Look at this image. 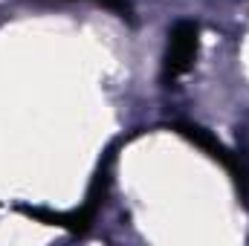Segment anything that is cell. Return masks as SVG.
<instances>
[{
    "mask_svg": "<svg viewBox=\"0 0 249 246\" xmlns=\"http://www.w3.org/2000/svg\"><path fill=\"white\" fill-rule=\"evenodd\" d=\"M171 127H174L180 136H186L191 145H197L200 151H206L212 159H217V162L232 174V180L238 185L244 203H249V168H247V162L241 159V154H235L232 148H226L212 130H206V127H200V124H194V122H174Z\"/></svg>",
    "mask_w": 249,
    "mask_h": 246,
    "instance_id": "cell-1",
    "label": "cell"
},
{
    "mask_svg": "<svg viewBox=\"0 0 249 246\" xmlns=\"http://www.w3.org/2000/svg\"><path fill=\"white\" fill-rule=\"evenodd\" d=\"M197 50H200V26L194 20H177L168 32V47L162 58V81L171 84L183 72H188L194 67Z\"/></svg>",
    "mask_w": 249,
    "mask_h": 246,
    "instance_id": "cell-2",
    "label": "cell"
},
{
    "mask_svg": "<svg viewBox=\"0 0 249 246\" xmlns=\"http://www.w3.org/2000/svg\"><path fill=\"white\" fill-rule=\"evenodd\" d=\"M96 3H102L105 9H113L122 18H130V0H96Z\"/></svg>",
    "mask_w": 249,
    "mask_h": 246,
    "instance_id": "cell-3",
    "label": "cell"
}]
</instances>
